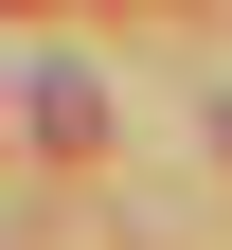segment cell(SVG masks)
Wrapping results in <instances>:
<instances>
[{
	"label": "cell",
	"instance_id": "6da1fadb",
	"mask_svg": "<svg viewBox=\"0 0 232 250\" xmlns=\"http://www.w3.org/2000/svg\"><path fill=\"white\" fill-rule=\"evenodd\" d=\"M89 125H107V107H89V72L54 54V72H36V143H54V161H89Z\"/></svg>",
	"mask_w": 232,
	"mask_h": 250
}]
</instances>
